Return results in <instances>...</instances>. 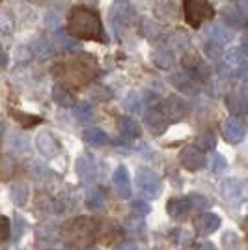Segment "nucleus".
<instances>
[{
	"label": "nucleus",
	"instance_id": "nucleus-1",
	"mask_svg": "<svg viewBox=\"0 0 248 250\" xmlns=\"http://www.w3.org/2000/svg\"><path fill=\"white\" fill-rule=\"evenodd\" d=\"M67 34L77 42H104V30L99 13L84 6H75L69 11Z\"/></svg>",
	"mask_w": 248,
	"mask_h": 250
},
{
	"label": "nucleus",
	"instance_id": "nucleus-2",
	"mask_svg": "<svg viewBox=\"0 0 248 250\" xmlns=\"http://www.w3.org/2000/svg\"><path fill=\"white\" fill-rule=\"evenodd\" d=\"M97 71H99L97 63L88 54L71 56L65 62L56 63L52 69V73L56 75L65 86H71V88H83L84 84H88L97 77Z\"/></svg>",
	"mask_w": 248,
	"mask_h": 250
},
{
	"label": "nucleus",
	"instance_id": "nucleus-3",
	"mask_svg": "<svg viewBox=\"0 0 248 250\" xmlns=\"http://www.w3.org/2000/svg\"><path fill=\"white\" fill-rule=\"evenodd\" d=\"M97 233H99V222L90 217H77L63 229L65 243L71 245L73 249L92 247L97 239Z\"/></svg>",
	"mask_w": 248,
	"mask_h": 250
},
{
	"label": "nucleus",
	"instance_id": "nucleus-4",
	"mask_svg": "<svg viewBox=\"0 0 248 250\" xmlns=\"http://www.w3.org/2000/svg\"><path fill=\"white\" fill-rule=\"evenodd\" d=\"M183 13L188 26L200 28L206 21L213 19L215 10L209 0H183Z\"/></svg>",
	"mask_w": 248,
	"mask_h": 250
},
{
	"label": "nucleus",
	"instance_id": "nucleus-5",
	"mask_svg": "<svg viewBox=\"0 0 248 250\" xmlns=\"http://www.w3.org/2000/svg\"><path fill=\"white\" fill-rule=\"evenodd\" d=\"M136 185L140 188V192L149 200L159 198V194H161V190H163L161 177L157 176L153 170H149V168L138 170V174H136Z\"/></svg>",
	"mask_w": 248,
	"mask_h": 250
},
{
	"label": "nucleus",
	"instance_id": "nucleus-6",
	"mask_svg": "<svg viewBox=\"0 0 248 250\" xmlns=\"http://www.w3.org/2000/svg\"><path fill=\"white\" fill-rule=\"evenodd\" d=\"M222 196L229 206H241L247 198V185L237 177H229L222 183Z\"/></svg>",
	"mask_w": 248,
	"mask_h": 250
},
{
	"label": "nucleus",
	"instance_id": "nucleus-7",
	"mask_svg": "<svg viewBox=\"0 0 248 250\" xmlns=\"http://www.w3.org/2000/svg\"><path fill=\"white\" fill-rule=\"evenodd\" d=\"M161 112L168 122H179L188 116V104L179 95H170L168 99H165V103H161Z\"/></svg>",
	"mask_w": 248,
	"mask_h": 250
},
{
	"label": "nucleus",
	"instance_id": "nucleus-8",
	"mask_svg": "<svg viewBox=\"0 0 248 250\" xmlns=\"http://www.w3.org/2000/svg\"><path fill=\"white\" fill-rule=\"evenodd\" d=\"M183 67H185V75L192 83H207L209 81V69L198 56H185Z\"/></svg>",
	"mask_w": 248,
	"mask_h": 250
},
{
	"label": "nucleus",
	"instance_id": "nucleus-9",
	"mask_svg": "<svg viewBox=\"0 0 248 250\" xmlns=\"http://www.w3.org/2000/svg\"><path fill=\"white\" fill-rule=\"evenodd\" d=\"M181 165L190 170V172H198L206 165V153L198 146H186L181 151Z\"/></svg>",
	"mask_w": 248,
	"mask_h": 250
},
{
	"label": "nucleus",
	"instance_id": "nucleus-10",
	"mask_svg": "<svg viewBox=\"0 0 248 250\" xmlns=\"http://www.w3.org/2000/svg\"><path fill=\"white\" fill-rule=\"evenodd\" d=\"M36 147H38V151L41 153L43 157H47V159H52V157H56L60 153V142H58V138L49 133V131H41L40 135L36 136Z\"/></svg>",
	"mask_w": 248,
	"mask_h": 250
},
{
	"label": "nucleus",
	"instance_id": "nucleus-11",
	"mask_svg": "<svg viewBox=\"0 0 248 250\" xmlns=\"http://www.w3.org/2000/svg\"><path fill=\"white\" fill-rule=\"evenodd\" d=\"M222 136L229 144L243 142V138H245V125H243V122L239 118H235V116L224 120L222 122Z\"/></svg>",
	"mask_w": 248,
	"mask_h": 250
},
{
	"label": "nucleus",
	"instance_id": "nucleus-12",
	"mask_svg": "<svg viewBox=\"0 0 248 250\" xmlns=\"http://www.w3.org/2000/svg\"><path fill=\"white\" fill-rule=\"evenodd\" d=\"M168 120L165 118V114L161 112V104L157 108H147L144 114V125L149 129L151 135H163L168 127Z\"/></svg>",
	"mask_w": 248,
	"mask_h": 250
},
{
	"label": "nucleus",
	"instance_id": "nucleus-13",
	"mask_svg": "<svg viewBox=\"0 0 248 250\" xmlns=\"http://www.w3.org/2000/svg\"><path fill=\"white\" fill-rule=\"evenodd\" d=\"M192 209V202L188 198H172L168 200L166 211L174 220H185Z\"/></svg>",
	"mask_w": 248,
	"mask_h": 250
},
{
	"label": "nucleus",
	"instance_id": "nucleus-14",
	"mask_svg": "<svg viewBox=\"0 0 248 250\" xmlns=\"http://www.w3.org/2000/svg\"><path fill=\"white\" fill-rule=\"evenodd\" d=\"M224 62L233 71V75H245L247 69V56L243 49H231L224 54Z\"/></svg>",
	"mask_w": 248,
	"mask_h": 250
},
{
	"label": "nucleus",
	"instance_id": "nucleus-15",
	"mask_svg": "<svg viewBox=\"0 0 248 250\" xmlns=\"http://www.w3.org/2000/svg\"><path fill=\"white\" fill-rule=\"evenodd\" d=\"M114 187L116 192L122 196V198H129L131 196V177H129V170L125 167H118L112 176Z\"/></svg>",
	"mask_w": 248,
	"mask_h": 250
},
{
	"label": "nucleus",
	"instance_id": "nucleus-16",
	"mask_svg": "<svg viewBox=\"0 0 248 250\" xmlns=\"http://www.w3.org/2000/svg\"><path fill=\"white\" fill-rule=\"evenodd\" d=\"M77 174L84 183H92L97 177V165L90 155H83L77 161Z\"/></svg>",
	"mask_w": 248,
	"mask_h": 250
},
{
	"label": "nucleus",
	"instance_id": "nucleus-17",
	"mask_svg": "<svg viewBox=\"0 0 248 250\" xmlns=\"http://www.w3.org/2000/svg\"><path fill=\"white\" fill-rule=\"evenodd\" d=\"M194 226H196L198 233L209 235V233H213V231H217L220 228V217L215 215V213H204L196 219Z\"/></svg>",
	"mask_w": 248,
	"mask_h": 250
},
{
	"label": "nucleus",
	"instance_id": "nucleus-18",
	"mask_svg": "<svg viewBox=\"0 0 248 250\" xmlns=\"http://www.w3.org/2000/svg\"><path fill=\"white\" fill-rule=\"evenodd\" d=\"M118 129H120V133H122L125 138H129V140L138 138L140 133H142L140 125L136 124L133 118H129V116H122V118L118 120Z\"/></svg>",
	"mask_w": 248,
	"mask_h": 250
},
{
	"label": "nucleus",
	"instance_id": "nucleus-19",
	"mask_svg": "<svg viewBox=\"0 0 248 250\" xmlns=\"http://www.w3.org/2000/svg\"><path fill=\"white\" fill-rule=\"evenodd\" d=\"M151 60L155 63L159 69H170L174 65V52L165 49V47H159L155 51L151 52Z\"/></svg>",
	"mask_w": 248,
	"mask_h": 250
},
{
	"label": "nucleus",
	"instance_id": "nucleus-20",
	"mask_svg": "<svg viewBox=\"0 0 248 250\" xmlns=\"http://www.w3.org/2000/svg\"><path fill=\"white\" fill-rule=\"evenodd\" d=\"M83 140L93 147H103L108 144V136L101 129H86L83 133Z\"/></svg>",
	"mask_w": 248,
	"mask_h": 250
},
{
	"label": "nucleus",
	"instance_id": "nucleus-21",
	"mask_svg": "<svg viewBox=\"0 0 248 250\" xmlns=\"http://www.w3.org/2000/svg\"><path fill=\"white\" fill-rule=\"evenodd\" d=\"M209 36H211V42L218 43L220 47L231 42V30L227 28L226 24H222V22L213 24V26H211V30H209Z\"/></svg>",
	"mask_w": 248,
	"mask_h": 250
},
{
	"label": "nucleus",
	"instance_id": "nucleus-22",
	"mask_svg": "<svg viewBox=\"0 0 248 250\" xmlns=\"http://www.w3.org/2000/svg\"><path fill=\"white\" fill-rule=\"evenodd\" d=\"M52 101L58 103L63 108H69L75 104V97L71 95V92L65 86H54L52 88Z\"/></svg>",
	"mask_w": 248,
	"mask_h": 250
},
{
	"label": "nucleus",
	"instance_id": "nucleus-23",
	"mask_svg": "<svg viewBox=\"0 0 248 250\" xmlns=\"http://www.w3.org/2000/svg\"><path fill=\"white\" fill-rule=\"evenodd\" d=\"M222 19H224V24H227V28H241L243 26V13L239 11L237 6H227L222 11Z\"/></svg>",
	"mask_w": 248,
	"mask_h": 250
},
{
	"label": "nucleus",
	"instance_id": "nucleus-24",
	"mask_svg": "<svg viewBox=\"0 0 248 250\" xmlns=\"http://www.w3.org/2000/svg\"><path fill=\"white\" fill-rule=\"evenodd\" d=\"M227 108L231 110V114H243L247 108V99H245V92H233L227 95L226 99Z\"/></svg>",
	"mask_w": 248,
	"mask_h": 250
},
{
	"label": "nucleus",
	"instance_id": "nucleus-25",
	"mask_svg": "<svg viewBox=\"0 0 248 250\" xmlns=\"http://www.w3.org/2000/svg\"><path fill=\"white\" fill-rule=\"evenodd\" d=\"M86 204H88V208L92 209V211H103L104 204H106L103 190H99V188H92V190L86 194Z\"/></svg>",
	"mask_w": 248,
	"mask_h": 250
},
{
	"label": "nucleus",
	"instance_id": "nucleus-26",
	"mask_svg": "<svg viewBox=\"0 0 248 250\" xmlns=\"http://www.w3.org/2000/svg\"><path fill=\"white\" fill-rule=\"evenodd\" d=\"M10 114L19 122V125L21 127H24V129H30V127H34V125L41 124V118L40 116H34V114H24V112H21V110H17V108H10Z\"/></svg>",
	"mask_w": 248,
	"mask_h": 250
},
{
	"label": "nucleus",
	"instance_id": "nucleus-27",
	"mask_svg": "<svg viewBox=\"0 0 248 250\" xmlns=\"http://www.w3.org/2000/svg\"><path fill=\"white\" fill-rule=\"evenodd\" d=\"M54 40L58 42V45L62 47L63 51H79V42H77V40H73L71 36H69L65 30H56Z\"/></svg>",
	"mask_w": 248,
	"mask_h": 250
},
{
	"label": "nucleus",
	"instance_id": "nucleus-28",
	"mask_svg": "<svg viewBox=\"0 0 248 250\" xmlns=\"http://www.w3.org/2000/svg\"><path fill=\"white\" fill-rule=\"evenodd\" d=\"M75 118L81 122V124H90L93 120V108L88 101H83L75 106Z\"/></svg>",
	"mask_w": 248,
	"mask_h": 250
},
{
	"label": "nucleus",
	"instance_id": "nucleus-29",
	"mask_svg": "<svg viewBox=\"0 0 248 250\" xmlns=\"http://www.w3.org/2000/svg\"><path fill=\"white\" fill-rule=\"evenodd\" d=\"M110 15H112V22H129V19L133 17V8L131 6H127V4H122V6H116L112 11H110Z\"/></svg>",
	"mask_w": 248,
	"mask_h": 250
},
{
	"label": "nucleus",
	"instance_id": "nucleus-30",
	"mask_svg": "<svg viewBox=\"0 0 248 250\" xmlns=\"http://www.w3.org/2000/svg\"><path fill=\"white\" fill-rule=\"evenodd\" d=\"M172 83H174V86H176L177 90H181V92H185V94H192V95L196 94L194 84H192V81H190L186 75H181V73L174 75Z\"/></svg>",
	"mask_w": 248,
	"mask_h": 250
},
{
	"label": "nucleus",
	"instance_id": "nucleus-31",
	"mask_svg": "<svg viewBox=\"0 0 248 250\" xmlns=\"http://www.w3.org/2000/svg\"><path fill=\"white\" fill-rule=\"evenodd\" d=\"M34 51L40 58H51L54 54V45L47 40H36L34 42Z\"/></svg>",
	"mask_w": 248,
	"mask_h": 250
},
{
	"label": "nucleus",
	"instance_id": "nucleus-32",
	"mask_svg": "<svg viewBox=\"0 0 248 250\" xmlns=\"http://www.w3.org/2000/svg\"><path fill=\"white\" fill-rule=\"evenodd\" d=\"M11 198L17 206H24L28 200V187L26 185H13L11 187Z\"/></svg>",
	"mask_w": 248,
	"mask_h": 250
},
{
	"label": "nucleus",
	"instance_id": "nucleus-33",
	"mask_svg": "<svg viewBox=\"0 0 248 250\" xmlns=\"http://www.w3.org/2000/svg\"><path fill=\"white\" fill-rule=\"evenodd\" d=\"M90 95H92V99H95V101H108L112 97V92L99 84V86H93L92 90H90Z\"/></svg>",
	"mask_w": 248,
	"mask_h": 250
},
{
	"label": "nucleus",
	"instance_id": "nucleus-34",
	"mask_svg": "<svg viewBox=\"0 0 248 250\" xmlns=\"http://www.w3.org/2000/svg\"><path fill=\"white\" fill-rule=\"evenodd\" d=\"M125 106H127L131 112H140L142 106H144L142 97H140L138 94H129L127 95V99H125Z\"/></svg>",
	"mask_w": 248,
	"mask_h": 250
},
{
	"label": "nucleus",
	"instance_id": "nucleus-35",
	"mask_svg": "<svg viewBox=\"0 0 248 250\" xmlns=\"http://www.w3.org/2000/svg\"><path fill=\"white\" fill-rule=\"evenodd\" d=\"M196 144L202 147V151L213 149V147H215V136L211 135V133H202V135H198Z\"/></svg>",
	"mask_w": 248,
	"mask_h": 250
},
{
	"label": "nucleus",
	"instance_id": "nucleus-36",
	"mask_svg": "<svg viewBox=\"0 0 248 250\" xmlns=\"http://www.w3.org/2000/svg\"><path fill=\"white\" fill-rule=\"evenodd\" d=\"M204 52H206L209 58L217 60L218 56L222 54V47H220L218 43H215V42H211V40H209V42H207L206 45H204Z\"/></svg>",
	"mask_w": 248,
	"mask_h": 250
},
{
	"label": "nucleus",
	"instance_id": "nucleus-37",
	"mask_svg": "<svg viewBox=\"0 0 248 250\" xmlns=\"http://www.w3.org/2000/svg\"><path fill=\"white\" fill-rule=\"evenodd\" d=\"M10 233H11L10 219H8V217H4V215H0V243L8 239V237H10Z\"/></svg>",
	"mask_w": 248,
	"mask_h": 250
},
{
	"label": "nucleus",
	"instance_id": "nucleus-38",
	"mask_svg": "<svg viewBox=\"0 0 248 250\" xmlns=\"http://www.w3.org/2000/svg\"><path fill=\"white\" fill-rule=\"evenodd\" d=\"M45 24H47V28H56L58 30V26H60V13L56 11H49L47 15H45Z\"/></svg>",
	"mask_w": 248,
	"mask_h": 250
},
{
	"label": "nucleus",
	"instance_id": "nucleus-39",
	"mask_svg": "<svg viewBox=\"0 0 248 250\" xmlns=\"http://www.w3.org/2000/svg\"><path fill=\"white\" fill-rule=\"evenodd\" d=\"M144 32H145V36H147V38H153V34H159L161 28H159L157 24H153L151 19H145L144 21Z\"/></svg>",
	"mask_w": 248,
	"mask_h": 250
},
{
	"label": "nucleus",
	"instance_id": "nucleus-40",
	"mask_svg": "<svg viewBox=\"0 0 248 250\" xmlns=\"http://www.w3.org/2000/svg\"><path fill=\"white\" fill-rule=\"evenodd\" d=\"M226 168V159L222 155H215V161H213V172H222Z\"/></svg>",
	"mask_w": 248,
	"mask_h": 250
},
{
	"label": "nucleus",
	"instance_id": "nucleus-41",
	"mask_svg": "<svg viewBox=\"0 0 248 250\" xmlns=\"http://www.w3.org/2000/svg\"><path fill=\"white\" fill-rule=\"evenodd\" d=\"M15 226H17V229H15V235H13V239L17 241L22 235V229L26 228V222H24L21 217H15Z\"/></svg>",
	"mask_w": 248,
	"mask_h": 250
},
{
	"label": "nucleus",
	"instance_id": "nucleus-42",
	"mask_svg": "<svg viewBox=\"0 0 248 250\" xmlns=\"http://www.w3.org/2000/svg\"><path fill=\"white\" fill-rule=\"evenodd\" d=\"M30 56H32V52H30V49H26V47H19L17 49V60L19 62H26V60H30Z\"/></svg>",
	"mask_w": 248,
	"mask_h": 250
},
{
	"label": "nucleus",
	"instance_id": "nucleus-43",
	"mask_svg": "<svg viewBox=\"0 0 248 250\" xmlns=\"http://www.w3.org/2000/svg\"><path fill=\"white\" fill-rule=\"evenodd\" d=\"M133 209H135V211H138L140 215L149 213V206H147V204H142V202H135V204H133Z\"/></svg>",
	"mask_w": 248,
	"mask_h": 250
},
{
	"label": "nucleus",
	"instance_id": "nucleus-44",
	"mask_svg": "<svg viewBox=\"0 0 248 250\" xmlns=\"http://www.w3.org/2000/svg\"><path fill=\"white\" fill-rule=\"evenodd\" d=\"M8 63V56H6V51H4V47L0 45V67H4Z\"/></svg>",
	"mask_w": 248,
	"mask_h": 250
},
{
	"label": "nucleus",
	"instance_id": "nucleus-45",
	"mask_svg": "<svg viewBox=\"0 0 248 250\" xmlns=\"http://www.w3.org/2000/svg\"><path fill=\"white\" fill-rule=\"evenodd\" d=\"M118 250H138V247H136L135 243H125L122 247H118Z\"/></svg>",
	"mask_w": 248,
	"mask_h": 250
},
{
	"label": "nucleus",
	"instance_id": "nucleus-46",
	"mask_svg": "<svg viewBox=\"0 0 248 250\" xmlns=\"http://www.w3.org/2000/svg\"><path fill=\"white\" fill-rule=\"evenodd\" d=\"M198 250H217V249H215V245H211V243H204Z\"/></svg>",
	"mask_w": 248,
	"mask_h": 250
},
{
	"label": "nucleus",
	"instance_id": "nucleus-47",
	"mask_svg": "<svg viewBox=\"0 0 248 250\" xmlns=\"http://www.w3.org/2000/svg\"><path fill=\"white\" fill-rule=\"evenodd\" d=\"M2 133H4V124L0 122V135H2Z\"/></svg>",
	"mask_w": 248,
	"mask_h": 250
},
{
	"label": "nucleus",
	"instance_id": "nucleus-48",
	"mask_svg": "<svg viewBox=\"0 0 248 250\" xmlns=\"http://www.w3.org/2000/svg\"><path fill=\"white\" fill-rule=\"evenodd\" d=\"M120 2H125V0H120Z\"/></svg>",
	"mask_w": 248,
	"mask_h": 250
},
{
	"label": "nucleus",
	"instance_id": "nucleus-49",
	"mask_svg": "<svg viewBox=\"0 0 248 250\" xmlns=\"http://www.w3.org/2000/svg\"><path fill=\"white\" fill-rule=\"evenodd\" d=\"M0 2H2V0H0Z\"/></svg>",
	"mask_w": 248,
	"mask_h": 250
}]
</instances>
